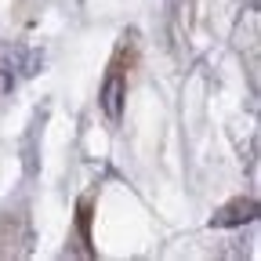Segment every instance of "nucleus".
I'll list each match as a JSON object with an SVG mask.
<instances>
[{
    "instance_id": "1",
    "label": "nucleus",
    "mask_w": 261,
    "mask_h": 261,
    "mask_svg": "<svg viewBox=\"0 0 261 261\" xmlns=\"http://www.w3.org/2000/svg\"><path fill=\"white\" fill-rule=\"evenodd\" d=\"M120 94H123V80H120V73H109V80L102 87V106L109 116H120Z\"/></svg>"
},
{
    "instance_id": "2",
    "label": "nucleus",
    "mask_w": 261,
    "mask_h": 261,
    "mask_svg": "<svg viewBox=\"0 0 261 261\" xmlns=\"http://www.w3.org/2000/svg\"><path fill=\"white\" fill-rule=\"evenodd\" d=\"M254 218V203H236L232 211H225L221 218H214V225H236V221H247Z\"/></svg>"
}]
</instances>
